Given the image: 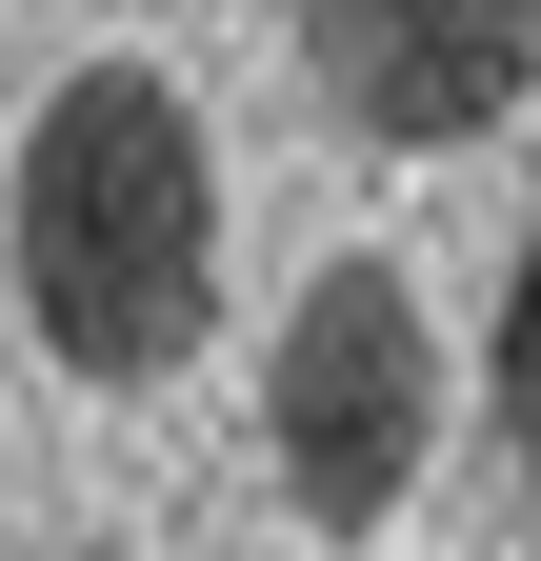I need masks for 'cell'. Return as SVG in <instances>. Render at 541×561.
Instances as JSON below:
<instances>
[{
	"mask_svg": "<svg viewBox=\"0 0 541 561\" xmlns=\"http://www.w3.org/2000/svg\"><path fill=\"white\" fill-rule=\"evenodd\" d=\"M301 81L342 101L361 140H482L541 81V21H521V0H321V21H301Z\"/></svg>",
	"mask_w": 541,
	"mask_h": 561,
	"instance_id": "cell-3",
	"label": "cell"
},
{
	"mask_svg": "<svg viewBox=\"0 0 541 561\" xmlns=\"http://www.w3.org/2000/svg\"><path fill=\"white\" fill-rule=\"evenodd\" d=\"M482 401H502V461L541 481V241L502 261V321H482Z\"/></svg>",
	"mask_w": 541,
	"mask_h": 561,
	"instance_id": "cell-4",
	"label": "cell"
},
{
	"mask_svg": "<svg viewBox=\"0 0 541 561\" xmlns=\"http://www.w3.org/2000/svg\"><path fill=\"white\" fill-rule=\"evenodd\" d=\"M0 241H21V321L81 381L200 362V321H221V161H200V101L161 60H81V81L21 121Z\"/></svg>",
	"mask_w": 541,
	"mask_h": 561,
	"instance_id": "cell-1",
	"label": "cell"
},
{
	"mask_svg": "<svg viewBox=\"0 0 541 561\" xmlns=\"http://www.w3.org/2000/svg\"><path fill=\"white\" fill-rule=\"evenodd\" d=\"M261 442H281V502L342 522V541L422 481V442H441V321H422V280H401V261H321L301 301H281Z\"/></svg>",
	"mask_w": 541,
	"mask_h": 561,
	"instance_id": "cell-2",
	"label": "cell"
}]
</instances>
